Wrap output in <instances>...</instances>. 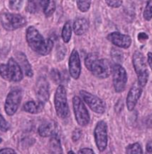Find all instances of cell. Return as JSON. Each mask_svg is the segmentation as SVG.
<instances>
[{
	"mask_svg": "<svg viewBox=\"0 0 152 154\" xmlns=\"http://www.w3.org/2000/svg\"><path fill=\"white\" fill-rule=\"evenodd\" d=\"M89 29V23L86 19L80 18L76 20L73 24V31L76 35H82Z\"/></svg>",
	"mask_w": 152,
	"mask_h": 154,
	"instance_id": "18",
	"label": "cell"
},
{
	"mask_svg": "<svg viewBox=\"0 0 152 154\" xmlns=\"http://www.w3.org/2000/svg\"><path fill=\"white\" fill-rule=\"evenodd\" d=\"M54 107L57 116L66 119L70 115L67 91L63 85H59L54 94Z\"/></svg>",
	"mask_w": 152,
	"mask_h": 154,
	"instance_id": "4",
	"label": "cell"
},
{
	"mask_svg": "<svg viewBox=\"0 0 152 154\" xmlns=\"http://www.w3.org/2000/svg\"><path fill=\"white\" fill-rule=\"evenodd\" d=\"M126 154H142V148L139 143L129 144L126 147Z\"/></svg>",
	"mask_w": 152,
	"mask_h": 154,
	"instance_id": "22",
	"label": "cell"
},
{
	"mask_svg": "<svg viewBox=\"0 0 152 154\" xmlns=\"http://www.w3.org/2000/svg\"><path fill=\"white\" fill-rule=\"evenodd\" d=\"M92 0H77V5L81 12H87L90 9Z\"/></svg>",
	"mask_w": 152,
	"mask_h": 154,
	"instance_id": "23",
	"label": "cell"
},
{
	"mask_svg": "<svg viewBox=\"0 0 152 154\" xmlns=\"http://www.w3.org/2000/svg\"><path fill=\"white\" fill-rule=\"evenodd\" d=\"M43 107H44V103H41L40 101H28L23 106V109L29 113L37 114V113L42 112Z\"/></svg>",
	"mask_w": 152,
	"mask_h": 154,
	"instance_id": "20",
	"label": "cell"
},
{
	"mask_svg": "<svg viewBox=\"0 0 152 154\" xmlns=\"http://www.w3.org/2000/svg\"><path fill=\"white\" fill-rule=\"evenodd\" d=\"M111 56H112L113 60L119 64L123 60V56H122L121 51L116 50V48H113L112 49V51H111Z\"/></svg>",
	"mask_w": 152,
	"mask_h": 154,
	"instance_id": "25",
	"label": "cell"
},
{
	"mask_svg": "<svg viewBox=\"0 0 152 154\" xmlns=\"http://www.w3.org/2000/svg\"><path fill=\"white\" fill-rule=\"evenodd\" d=\"M2 139H1V138H0V143H1V142H2Z\"/></svg>",
	"mask_w": 152,
	"mask_h": 154,
	"instance_id": "43",
	"label": "cell"
},
{
	"mask_svg": "<svg viewBox=\"0 0 152 154\" xmlns=\"http://www.w3.org/2000/svg\"><path fill=\"white\" fill-rule=\"evenodd\" d=\"M132 60L138 78L137 83L139 86L143 87L146 85L148 79V71L145 57L140 51H137L134 53Z\"/></svg>",
	"mask_w": 152,
	"mask_h": 154,
	"instance_id": "3",
	"label": "cell"
},
{
	"mask_svg": "<svg viewBox=\"0 0 152 154\" xmlns=\"http://www.w3.org/2000/svg\"><path fill=\"white\" fill-rule=\"evenodd\" d=\"M57 125L53 121L45 122L39 127L38 133L41 137H48L55 135Z\"/></svg>",
	"mask_w": 152,
	"mask_h": 154,
	"instance_id": "16",
	"label": "cell"
},
{
	"mask_svg": "<svg viewBox=\"0 0 152 154\" xmlns=\"http://www.w3.org/2000/svg\"><path fill=\"white\" fill-rule=\"evenodd\" d=\"M78 154H95V153L90 148H82L78 151Z\"/></svg>",
	"mask_w": 152,
	"mask_h": 154,
	"instance_id": "36",
	"label": "cell"
},
{
	"mask_svg": "<svg viewBox=\"0 0 152 154\" xmlns=\"http://www.w3.org/2000/svg\"><path fill=\"white\" fill-rule=\"evenodd\" d=\"M0 20L3 28L7 31H14L26 26V20L20 14L5 13L2 14Z\"/></svg>",
	"mask_w": 152,
	"mask_h": 154,
	"instance_id": "7",
	"label": "cell"
},
{
	"mask_svg": "<svg viewBox=\"0 0 152 154\" xmlns=\"http://www.w3.org/2000/svg\"><path fill=\"white\" fill-rule=\"evenodd\" d=\"M0 154H17V153L11 148H4L0 150Z\"/></svg>",
	"mask_w": 152,
	"mask_h": 154,
	"instance_id": "35",
	"label": "cell"
},
{
	"mask_svg": "<svg viewBox=\"0 0 152 154\" xmlns=\"http://www.w3.org/2000/svg\"><path fill=\"white\" fill-rule=\"evenodd\" d=\"M142 86H139L138 83L134 84L131 88L130 91L128 92L126 100L127 107H128V110L132 111L135 108L136 105H137L138 102V100H139L141 95H142Z\"/></svg>",
	"mask_w": 152,
	"mask_h": 154,
	"instance_id": "15",
	"label": "cell"
},
{
	"mask_svg": "<svg viewBox=\"0 0 152 154\" xmlns=\"http://www.w3.org/2000/svg\"><path fill=\"white\" fill-rule=\"evenodd\" d=\"M10 129V125L6 122L2 116L0 114V130L3 132H6Z\"/></svg>",
	"mask_w": 152,
	"mask_h": 154,
	"instance_id": "30",
	"label": "cell"
},
{
	"mask_svg": "<svg viewBox=\"0 0 152 154\" xmlns=\"http://www.w3.org/2000/svg\"><path fill=\"white\" fill-rule=\"evenodd\" d=\"M39 2H40V6L43 8V9L44 10L45 8L48 5L50 2V0H39Z\"/></svg>",
	"mask_w": 152,
	"mask_h": 154,
	"instance_id": "38",
	"label": "cell"
},
{
	"mask_svg": "<svg viewBox=\"0 0 152 154\" xmlns=\"http://www.w3.org/2000/svg\"><path fill=\"white\" fill-rule=\"evenodd\" d=\"M35 92L38 101L45 103L49 98V86L47 80L44 77H40L37 79L35 86Z\"/></svg>",
	"mask_w": 152,
	"mask_h": 154,
	"instance_id": "12",
	"label": "cell"
},
{
	"mask_svg": "<svg viewBox=\"0 0 152 154\" xmlns=\"http://www.w3.org/2000/svg\"><path fill=\"white\" fill-rule=\"evenodd\" d=\"M63 40L65 43L70 42V39L72 37V26L70 22H67L64 24V27L62 29V34H61Z\"/></svg>",
	"mask_w": 152,
	"mask_h": 154,
	"instance_id": "21",
	"label": "cell"
},
{
	"mask_svg": "<svg viewBox=\"0 0 152 154\" xmlns=\"http://www.w3.org/2000/svg\"><path fill=\"white\" fill-rule=\"evenodd\" d=\"M113 84L116 92H122L125 90L128 81V75L124 67L116 63L113 66Z\"/></svg>",
	"mask_w": 152,
	"mask_h": 154,
	"instance_id": "8",
	"label": "cell"
},
{
	"mask_svg": "<svg viewBox=\"0 0 152 154\" xmlns=\"http://www.w3.org/2000/svg\"><path fill=\"white\" fill-rule=\"evenodd\" d=\"M80 95L84 101L89 106L93 112L98 114H103L106 110V104L101 98L92 95L85 90H81Z\"/></svg>",
	"mask_w": 152,
	"mask_h": 154,
	"instance_id": "11",
	"label": "cell"
},
{
	"mask_svg": "<svg viewBox=\"0 0 152 154\" xmlns=\"http://www.w3.org/2000/svg\"><path fill=\"white\" fill-rule=\"evenodd\" d=\"M26 10L31 14L36 13V11H37V4L35 2V0H28Z\"/></svg>",
	"mask_w": 152,
	"mask_h": 154,
	"instance_id": "29",
	"label": "cell"
},
{
	"mask_svg": "<svg viewBox=\"0 0 152 154\" xmlns=\"http://www.w3.org/2000/svg\"><path fill=\"white\" fill-rule=\"evenodd\" d=\"M43 11H44V14L46 17H50L51 15H52V14L55 11V2H54V1L50 2L48 5Z\"/></svg>",
	"mask_w": 152,
	"mask_h": 154,
	"instance_id": "28",
	"label": "cell"
},
{
	"mask_svg": "<svg viewBox=\"0 0 152 154\" xmlns=\"http://www.w3.org/2000/svg\"><path fill=\"white\" fill-rule=\"evenodd\" d=\"M81 135H82V131H81V129H75L74 131L73 132V134H72V140L74 141V142H76V141H78L81 139Z\"/></svg>",
	"mask_w": 152,
	"mask_h": 154,
	"instance_id": "33",
	"label": "cell"
},
{
	"mask_svg": "<svg viewBox=\"0 0 152 154\" xmlns=\"http://www.w3.org/2000/svg\"><path fill=\"white\" fill-rule=\"evenodd\" d=\"M0 75L6 81L20 82L23 78V70L14 58L9 59L8 64L0 65Z\"/></svg>",
	"mask_w": 152,
	"mask_h": 154,
	"instance_id": "2",
	"label": "cell"
},
{
	"mask_svg": "<svg viewBox=\"0 0 152 154\" xmlns=\"http://www.w3.org/2000/svg\"><path fill=\"white\" fill-rule=\"evenodd\" d=\"M148 63L149 66L151 67V70H152V53L149 52L148 54Z\"/></svg>",
	"mask_w": 152,
	"mask_h": 154,
	"instance_id": "41",
	"label": "cell"
},
{
	"mask_svg": "<svg viewBox=\"0 0 152 154\" xmlns=\"http://www.w3.org/2000/svg\"><path fill=\"white\" fill-rule=\"evenodd\" d=\"M145 154H152V141H148L146 144V152Z\"/></svg>",
	"mask_w": 152,
	"mask_h": 154,
	"instance_id": "37",
	"label": "cell"
},
{
	"mask_svg": "<svg viewBox=\"0 0 152 154\" xmlns=\"http://www.w3.org/2000/svg\"><path fill=\"white\" fill-rule=\"evenodd\" d=\"M23 98V92L20 89L11 91L8 95L5 103V110L8 116H13L18 109Z\"/></svg>",
	"mask_w": 152,
	"mask_h": 154,
	"instance_id": "9",
	"label": "cell"
},
{
	"mask_svg": "<svg viewBox=\"0 0 152 154\" xmlns=\"http://www.w3.org/2000/svg\"><path fill=\"white\" fill-rule=\"evenodd\" d=\"M51 78L55 84H60L61 82V75L58 70L53 69L51 71Z\"/></svg>",
	"mask_w": 152,
	"mask_h": 154,
	"instance_id": "27",
	"label": "cell"
},
{
	"mask_svg": "<svg viewBox=\"0 0 152 154\" xmlns=\"http://www.w3.org/2000/svg\"><path fill=\"white\" fill-rule=\"evenodd\" d=\"M145 125L149 128H152V114L148 116L145 120Z\"/></svg>",
	"mask_w": 152,
	"mask_h": 154,
	"instance_id": "39",
	"label": "cell"
},
{
	"mask_svg": "<svg viewBox=\"0 0 152 154\" xmlns=\"http://www.w3.org/2000/svg\"><path fill=\"white\" fill-rule=\"evenodd\" d=\"M94 138L98 150L103 152L107 146V126L104 121H99L94 130Z\"/></svg>",
	"mask_w": 152,
	"mask_h": 154,
	"instance_id": "10",
	"label": "cell"
},
{
	"mask_svg": "<svg viewBox=\"0 0 152 154\" xmlns=\"http://www.w3.org/2000/svg\"><path fill=\"white\" fill-rule=\"evenodd\" d=\"M143 17L145 20L149 21L152 19V0H148L143 12Z\"/></svg>",
	"mask_w": 152,
	"mask_h": 154,
	"instance_id": "24",
	"label": "cell"
},
{
	"mask_svg": "<svg viewBox=\"0 0 152 154\" xmlns=\"http://www.w3.org/2000/svg\"><path fill=\"white\" fill-rule=\"evenodd\" d=\"M138 39H139V40H145L148 39V36L144 32L139 33V34H138Z\"/></svg>",
	"mask_w": 152,
	"mask_h": 154,
	"instance_id": "40",
	"label": "cell"
},
{
	"mask_svg": "<svg viewBox=\"0 0 152 154\" xmlns=\"http://www.w3.org/2000/svg\"><path fill=\"white\" fill-rule=\"evenodd\" d=\"M107 4L111 8H119L122 5V0H105Z\"/></svg>",
	"mask_w": 152,
	"mask_h": 154,
	"instance_id": "34",
	"label": "cell"
},
{
	"mask_svg": "<svg viewBox=\"0 0 152 154\" xmlns=\"http://www.w3.org/2000/svg\"><path fill=\"white\" fill-rule=\"evenodd\" d=\"M73 105L75 117L78 125L81 127L88 125L90 121V114L82 100L79 97L75 96L73 99Z\"/></svg>",
	"mask_w": 152,
	"mask_h": 154,
	"instance_id": "6",
	"label": "cell"
},
{
	"mask_svg": "<svg viewBox=\"0 0 152 154\" xmlns=\"http://www.w3.org/2000/svg\"><path fill=\"white\" fill-rule=\"evenodd\" d=\"M68 154H76V153H75L73 150H70V151L68 152Z\"/></svg>",
	"mask_w": 152,
	"mask_h": 154,
	"instance_id": "42",
	"label": "cell"
},
{
	"mask_svg": "<svg viewBox=\"0 0 152 154\" xmlns=\"http://www.w3.org/2000/svg\"><path fill=\"white\" fill-rule=\"evenodd\" d=\"M23 0H9V5L12 10L17 11L21 7Z\"/></svg>",
	"mask_w": 152,
	"mask_h": 154,
	"instance_id": "31",
	"label": "cell"
},
{
	"mask_svg": "<svg viewBox=\"0 0 152 154\" xmlns=\"http://www.w3.org/2000/svg\"><path fill=\"white\" fill-rule=\"evenodd\" d=\"M107 40L116 46L122 48H128L131 45L132 40L131 37L119 32H113L108 34Z\"/></svg>",
	"mask_w": 152,
	"mask_h": 154,
	"instance_id": "14",
	"label": "cell"
},
{
	"mask_svg": "<svg viewBox=\"0 0 152 154\" xmlns=\"http://www.w3.org/2000/svg\"><path fill=\"white\" fill-rule=\"evenodd\" d=\"M48 152L49 154H63L60 141L56 134L51 136L48 144Z\"/></svg>",
	"mask_w": 152,
	"mask_h": 154,
	"instance_id": "19",
	"label": "cell"
},
{
	"mask_svg": "<svg viewBox=\"0 0 152 154\" xmlns=\"http://www.w3.org/2000/svg\"><path fill=\"white\" fill-rule=\"evenodd\" d=\"M26 40L31 49L42 56L49 54L53 48L52 40L45 39L34 26H30L26 30Z\"/></svg>",
	"mask_w": 152,
	"mask_h": 154,
	"instance_id": "1",
	"label": "cell"
},
{
	"mask_svg": "<svg viewBox=\"0 0 152 154\" xmlns=\"http://www.w3.org/2000/svg\"><path fill=\"white\" fill-rule=\"evenodd\" d=\"M89 70L92 75L100 79L108 78L112 73L113 66L110 61L107 59H95L92 62Z\"/></svg>",
	"mask_w": 152,
	"mask_h": 154,
	"instance_id": "5",
	"label": "cell"
},
{
	"mask_svg": "<svg viewBox=\"0 0 152 154\" xmlns=\"http://www.w3.org/2000/svg\"><path fill=\"white\" fill-rule=\"evenodd\" d=\"M17 60H18V62L17 63H18L19 65L20 66L21 69H23L26 76L32 77L33 76L32 68H31V64L29 63V60H28L27 57L26 56V54H23V53L22 52H19L17 53Z\"/></svg>",
	"mask_w": 152,
	"mask_h": 154,
	"instance_id": "17",
	"label": "cell"
},
{
	"mask_svg": "<svg viewBox=\"0 0 152 154\" xmlns=\"http://www.w3.org/2000/svg\"><path fill=\"white\" fill-rule=\"evenodd\" d=\"M69 72L70 75L75 80H78L79 78L81 73V66L80 61L79 54L78 51L74 49L71 53V55L69 60Z\"/></svg>",
	"mask_w": 152,
	"mask_h": 154,
	"instance_id": "13",
	"label": "cell"
},
{
	"mask_svg": "<svg viewBox=\"0 0 152 154\" xmlns=\"http://www.w3.org/2000/svg\"><path fill=\"white\" fill-rule=\"evenodd\" d=\"M97 58H98L97 56L94 54H90L87 56V57H86L85 59V66L86 67H87V69L89 70L90 66L92 65V62H93L95 59H97Z\"/></svg>",
	"mask_w": 152,
	"mask_h": 154,
	"instance_id": "32",
	"label": "cell"
},
{
	"mask_svg": "<svg viewBox=\"0 0 152 154\" xmlns=\"http://www.w3.org/2000/svg\"><path fill=\"white\" fill-rule=\"evenodd\" d=\"M66 53H67V49L65 47L62 45H59L56 50V57L57 60H62L66 55Z\"/></svg>",
	"mask_w": 152,
	"mask_h": 154,
	"instance_id": "26",
	"label": "cell"
}]
</instances>
